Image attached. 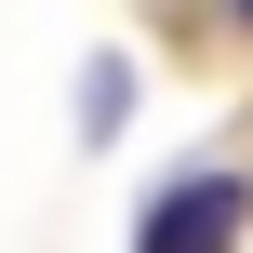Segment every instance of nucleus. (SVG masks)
I'll use <instances>...</instances> for the list:
<instances>
[{"instance_id":"obj_2","label":"nucleus","mask_w":253,"mask_h":253,"mask_svg":"<svg viewBox=\"0 0 253 253\" xmlns=\"http://www.w3.org/2000/svg\"><path fill=\"white\" fill-rule=\"evenodd\" d=\"M227 13H240V27H253V0H227Z\"/></svg>"},{"instance_id":"obj_1","label":"nucleus","mask_w":253,"mask_h":253,"mask_svg":"<svg viewBox=\"0 0 253 253\" xmlns=\"http://www.w3.org/2000/svg\"><path fill=\"white\" fill-rule=\"evenodd\" d=\"M240 240H253V173H173L133 227V253H240Z\"/></svg>"}]
</instances>
